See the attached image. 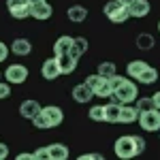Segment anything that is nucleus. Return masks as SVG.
Wrapping results in <instances>:
<instances>
[{"instance_id":"nucleus-21","label":"nucleus","mask_w":160,"mask_h":160,"mask_svg":"<svg viewBox=\"0 0 160 160\" xmlns=\"http://www.w3.org/2000/svg\"><path fill=\"white\" fill-rule=\"evenodd\" d=\"M148 66V62L145 60H132V62H128V66H126V75L130 77V79H137L139 75L143 73V68Z\"/></svg>"},{"instance_id":"nucleus-5","label":"nucleus","mask_w":160,"mask_h":160,"mask_svg":"<svg viewBox=\"0 0 160 160\" xmlns=\"http://www.w3.org/2000/svg\"><path fill=\"white\" fill-rule=\"evenodd\" d=\"M4 79L9 83H13V86H19V83H24L26 79H28V68H26L24 64H11L4 71Z\"/></svg>"},{"instance_id":"nucleus-7","label":"nucleus","mask_w":160,"mask_h":160,"mask_svg":"<svg viewBox=\"0 0 160 160\" xmlns=\"http://www.w3.org/2000/svg\"><path fill=\"white\" fill-rule=\"evenodd\" d=\"M41 75H43V79H47V81H53V79H58V77L62 75L60 73V64H58V58H56V56L43 62Z\"/></svg>"},{"instance_id":"nucleus-18","label":"nucleus","mask_w":160,"mask_h":160,"mask_svg":"<svg viewBox=\"0 0 160 160\" xmlns=\"http://www.w3.org/2000/svg\"><path fill=\"white\" fill-rule=\"evenodd\" d=\"M105 122H109V124L120 122V102L111 100L109 105H105Z\"/></svg>"},{"instance_id":"nucleus-11","label":"nucleus","mask_w":160,"mask_h":160,"mask_svg":"<svg viewBox=\"0 0 160 160\" xmlns=\"http://www.w3.org/2000/svg\"><path fill=\"white\" fill-rule=\"evenodd\" d=\"M139 120V111L132 102L120 105V124H132Z\"/></svg>"},{"instance_id":"nucleus-33","label":"nucleus","mask_w":160,"mask_h":160,"mask_svg":"<svg viewBox=\"0 0 160 160\" xmlns=\"http://www.w3.org/2000/svg\"><path fill=\"white\" fill-rule=\"evenodd\" d=\"M7 56H9V47H7V45H4V43L0 41V62L7 60Z\"/></svg>"},{"instance_id":"nucleus-24","label":"nucleus","mask_w":160,"mask_h":160,"mask_svg":"<svg viewBox=\"0 0 160 160\" xmlns=\"http://www.w3.org/2000/svg\"><path fill=\"white\" fill-rule=\"evenodd\" d=\"M96 73L109 79V77H113V75L118 73V68H115V64H113V62H100L98 68H96Z\"/></svg>"},{"instance_id":"nucleus-29","label":"nucleus","mask_w":160,"mask_h":160,"mask_svg":"<svg viewBox=\"0 0 160 160\" xmlns=\"http://www.w3.org/2000/svg\"><path fill=\"white\" fill-rule=\"evenodd\" d=\"M132 141H135L137 156H139V154H143V152H145V139H143V137H139V135H135V137H132Z\"/></svg>"},{"instance_id":"nucleus-41","label":"nucleus","mask_w":160,"mask_h":160,"mask_svg":"<svg viewBox=\"0 0 160 160\" xmlns=\"http://www.w3.org/2000/svg\"><path fill=\"white\" fill-rule=\"evenodd\" d=\"M158 132H160V130H158Z\"/></svg>"},{"instance_id":"nucleus-35","label":"nucleus","mask_w":160,"mask_h":160,"mask_svg":"<svg viewBox=\"0 0 160 160\" xmlns=\"http://www.w3.org/2000/svg\"><path fill=\"white\" fill-rule=\"evenodd\" d=\"M7 156H9V148L4 143H0V160H4Z\"/></svg>"},{"instance_id":"nucleus-27","label":"nucleus","mask_w":160,"mask_h":160,"mask_svg":"<svg viewBox=\"0 0 160 160\" xmlns=\"http://www.w3.org/2000/svg\"><path fill=\"white\" fill-rule=\"evenodd\" d=\"M30 122L34 124V128H38V130H49V128H51L49 122H47V118L43 115V111H41V113H37V115H34Z\"/></svg>"},{"instance_id":"nucleus-9","label":"nucleus","mask_w":160,"mask_h":160,"mask_svg":"<svg viewBox=\"0 0 160 160\" xmlns=\"http://www.w3.org/2000/svg\"><path fill=\"white\" fill-rule=\"evenodd\" d=\"M43 115L47 118V122H49L51 128H56V126H60L62 120H64V113H62L60 107H56V105H49V107H43Z\"/></svg>"},{"instance_id":"nucleus-37","label":"nucleus","mask_w":160,"mask_h":160,"mask_svg":"<svg viewBox=\"0 0 160 160\" xmlns=\"http://www.w3.org/2000/svg\"><path fill=\"white\" fill-rule=\"evenodd\" d=\"M30 158H34V154H19L17 156V160H30Z\"/></svg>"},{"instance_id":"nucleus-25","label":"nucleus","mask_w":160,"mask_h":160,"mask_svg":"<svg viewBox=\"0 0 160 160\" xmlns=\"http://www.w3.org/2000/svg\"><path fill=\"white\" fill-rule=\"evenodd\" d=\"M128 17H130V13H128V7H124V4H122V7H120L118 11L113 13L109 19L113 22V24H124V22H126Z\"/></svg>"},{"instance_id":"nucleus-19","label":"nucleus","mask_w":160,"mask_h":160,"mask_svg":"<svg viewBox=\"0 0 160 160\" xmlns=\"http://www.w3.org/2000/svg\"><path fill=\"white\" fill-rule=\"evenodd\" d=\"M137 81H139V83H143V86H152V83H156V81H158V71H156V68H152V66L148 64V66L143 68V73L137 77Z\"/></svg>"},{"instance_id":"nucleus-3","label":"nucleus","mask_w":160,"mask_h":160,"mask_svg":"<svg viewBox=\"0 0 160 160\" xmlns=\"http://www.w3.org/2000/svg\"><path fill=\"white\" fill-rule=\"evenodd\" d=\"M139 124L148 132H158L160 130V109L154 107V109H149V111L139 113Z\"/></svg>"},{"instance_id":"nucleus-16","label":"nucleus","mask_w":160,"mask_h":160,"mask_svg":"<svg viewBox=\"0 0 160 160\" xmlns=\"http://www.w3.org/2000/svg\"><path fill=\"white\" fill-rule=\"evenodd\" d=\"M66 15H68V19H71V22L81 24V22H86V17H88V9L83 7V4H73V7H68Z\"/></svg>"},{"instance_id":"nucleus-15","label":"nucleus","mask_w":160,"mask_h":160,"mask_svg":"<svg viewBox=\"0 0 160 160\" xmlns=\"http://www.w3.org/2000/svg\"><path fill=\"white\" fill-rule=\"evenodd\" d=\"M47 154H49V160H66L71 152L62 143H51V145H47Z\"/></svg>"},{"instance_id":"nucleus-6","label":"nucleus","mask_w":160,"mask_h":160,"mask_svg":"<svg viewBox=\"0 0 160 160\" xmlns=\"http://www.w3.org/2000/svg\"><path fill=\"white\" fill-rule=\"evenodd\" d=\"M7 9L15 19H26L30 17V4L26 0H7Z\"/></svg>"},{"instance_id":"nucleus-30","label":"nucleus","mask_w":160,"mask_h":160,"mask_svg":"<svg viewBox=\"0 0 160 160\" xmlns=\"http://www.w3.org/2000/svg\"><path fill=\"white\" fill-rule=\"evenodd\" d=\"M11 96V83L9 81H0V100Z\"/></svg>"},{"instance_id":"nucleus-31","label":"nucleus","mask_w":160,"mask_h":160,"mask_svg":"<svg viewBox=\"0 0 160 160\" xmlns=\"http://www.w3.org/2000/svg\"><path fill=\"white\" fill-rule=\"evenodd\" d=\"M124 79H126V77H122V75H113V77H109V83H111V90H115V88L118 86H122L124 83Z\"/></svg>"},{"instance_id":"nucleus-20","label":"nucleus","mask_w":160,"mask_h":160,"mask_svg":"<svg viewBox=\"0 0 160 160\" xmlns=\"http://www.w3.org/2000/svg\"><path fill=\"white\" fill-rule=\"evenodd\" d=\"M73 38L75 37H68V34H64L60 37L56 43H53V51H56V56H60V53H68L71 47H73Z\"/></svg>"},{"instance_id":"nucleus-34","label":"nucleus","mask_w":160,"mask_h":160,"mask_svg":"<svg viewBox=\"0 0 160 160\" xmlns=\"http://www.w3.org/2000/svg\"><path fill=\"white\" fill-rule=\"evenodd\" d=\"M100 158H102L100 154H81L79 156V160H100Z\"/></svg>"},{"instance_id":"nucleus-4","label":"nucleus","mask_w":160,"mask_h":160,"mask_svg":"<svg viewBox=\"0 0 160 160\" xmlns=\"http://www.w3.org/2000/svg\"><path fill=\"white\" fill-rule=\"evenodd\" d=\"M115 156L122 160H130L137 156V149H135V141H132V137H120L118 141H115Z\"/></svg>"},{"instance_id":"nucleus-10","label":"nucleus","mask_w":160,"mask_h":160,"mask_svg":"<svg viewBox=\"0 0 160 160\" xmlns=\"http://www.w3.org/2000/svg\"><path fill=\"white\" fill-rule=\"evenodd\" d=\"M58 58V64H60V73L62 75H71L77 68V58H75L73 53L68 51V53H60V56H56Z\"/></svg>"},{"instance_id":"nucleus-22","label":"nucleus","mask_w":160,"mask_h":160,"mask_svg":"<svg viewBox=\"0 0 160 160\" xmlns=\"http://www.w3.org/2000/svg\"><path fill=\"white\" fill-rule=\"evenodd\" d=\"M88 51V41L83 37H77V38H73V47H71V53H73L75 58L79 60L83 53Z\"/></svg>"},{"instance_id":"nucleus-8","label":"nucleus","mask_w":160,"mask_h":160,"mask_svg":"<svg viewBox=\"0 0 160 160\" xmlns=\"http://www.w3.org/2000/svg\"><path fill=\"white\" fill-rule=\"evenodd\" d=\"M53 9H51V4L45 0V2H38V4H32L30 7V17H34L38 22H45V19H49Z\"/></svg>"},{"instance_id":"nucleus-28","label":"nucleus","mask_w":160,"mask_h":160,"mask_svg":"<svg viewBox=\"0 0 160 160\" xmlns=\"http://www.w3.org/2000/svg\"><path fill=\"white\" fill-rule=\"evenodd\" d=\"M137 111L139 113H143V111H149L154 109V100H152V96H143V98H137Z\"/></svg>"},{"instance_id":"nucleus-14","label":"nucleus","mask_w":160,"mask_h":160,"mask_svg":"<svg viewBox=\"0 0 160 160\" xmlns=\"http://www.w3.org/2000/svg\"><path fill=\"white\" fill-rule=\"evenodd\" d=\"M11 51L15 53V56H28V53L32 51V43H30L28 38L19 37V38H15V41L11 43Z\"/></svg>"},{"instance_id":"nucleus-38","label":"nucleus","mask_w":160,"mask_h":160,"mask_svg":"<svg viewBox=\"0 0 160 160\" xmlns=\"http://www.w3.org/2000/svg\"><path fill=\"white\" fill-rule=\"evenodd\" d=\"M118 2H120V4H124V7H130L135 0H118Z\"/></svg>"},{"instance_id":"nucleus-17","label":"nucleus","mask_w":160,"mask_h":160,"mask_svg":"<svg viewBox=\"0 0 160 160\" xmlns=\"http://www.w3.org/2000/svg\"><path fill=\"white\" fill-rule=\"evenodd\" d=\"M128 13H130V17H145L149 13V2L148 0H135L128 7Z\"/></svg>"},{"instance_id":"nucleus-32","label":"nucleus","mask_w":160,"mask_h":160,"mask_svg":"<svg viewBox=\"0 0 160 160\" xmlns=\"http://www.w3.org/2000/svg\"><path fill=\"white\" fill-rule=\"evenodd\" d=\"M34 158L37 160H49V154H47V148H41L34 152Z\"/></svg>"},{"instance_id":"nucleus-23","label":"nucleus","mask_w":160,"mask_h":160,"mask_svg":"<svg viewBox=\"0 0 160 160\" xmlns=\"http://www.w3.org/2000/svg\"><path fill=\"white\" fill-rule=\"evenodd\" d=\"M154 45H156V38L152 37V34H148V32H141V34H137V47H139V49L148 51V49H152Z\"/></svg>"},{"instance_id":"nucleus-13","label":"nucleus","mask_w":160,"mask_h":160,"mask_svg":"<svg viewBox=\"0 0 160 160\" xmlns=\"http://www.w3.org/2000/svg\"><path fill=\"white\" fill-rule=\"evenodd\" d=\"M41 105H38V100H34V98H28V100H24L22 102V107H19V113L24 115L26 120H32L37 113H41Z\"/></svg>"},{"instance_id":"nucleus-36","label":"nucleus","mask_w":160,"mask_h":160,"mask_svg":"<svg viewBox=\"0 0 160 160\" xmlns=\"http://www.w3.org/2000/svg\"><path fill=\"white\" fill-rule=\"evenodd\" d=\"M152 100H154V107H156V109H160V92H156V94L152 96Z\"/></svg>"},{"instance_id":"nucleus-39","label":"nucleus","mask_w":160,"mask_h":160,"mask_svg":"<svg viewBox=\"0 0 160 160\" xmlns=\"http://www.w3.org/2000/svg\"><path fill=\"white\" fill-rule=\"evenodd\" d=\"M26 2H28V4L32 7V4H38V2H45V0H26Z\"/></svg>"},{"instance_id":"nucleus-26","label":"nucleus","mask_w":160,"mask_h":160,"mask_svg":"<svg viewBox=\"0 0 160 160\" xmlns=\"http://www.w3.org/2000/svg\"><path fill=\"white\" fill-rule=\"evenodd\" d=\"M88 115H90V120H94V122H105V105H94Z\"/></svg>"},{"instance_id":"nucleus-12","label":"nucleus","mask_w":160,"mask_h":160,"mask_svg":"<svg viewBox=\"0 0 160 160\" xmlns=\"http://www.w3.org/2000/svg\"><path fill=\"white\" fill-rule=\"evenodd\" d=\"M73 98L77 100V102H90V100L94 98V92H92V88L83 81V83H79V86L73 88Z\"/></svg>"},{"instance_id":"nucleus-1","label":"nucleus","mask_w":160,"mask_h":160,"mask_svg":"<svg viewBox=\"0 0 160 160\" xmlns=\"http://www.w3.org/2000/svg\"><path fill=\"white\" fill-rule=\"evenodd\" d=\"M137 96H139V90H137V83L130 81V79H124L122 86H118L113 92H111V100L120 102V105H126V102H135Z\"/></svg>"},{"instance_id":"nucleus-40","label":"nucleus","mask_w":160,"mask_h":160,"mask_svg":"<svg viewBox=\"0 0 160 160\" xmlns=\"http://www.w3.org/2000/svg\"><path fill=\"white\" fill-rule=\"evenodd\" d=\"M158 30H160V22H158Z\"/></svg>"},{"instance_id":"nucleus-2","label":"nucleus","mask_w":160,"mask_h":160,"mask_svg":"<svg viewBox=\"0 0 160 160\" xmlns=\"http://www.w3.org/2000/svg\"><path fill=\"white\" fill-rule=\"evenodd\" d=\"M86 83L92 88L94 96H100V98H109L111 92H113V90H111L109 79H107V77H102V75H98V73L90 75V77L86 79Z\"/></svg>"}]
</instances>
